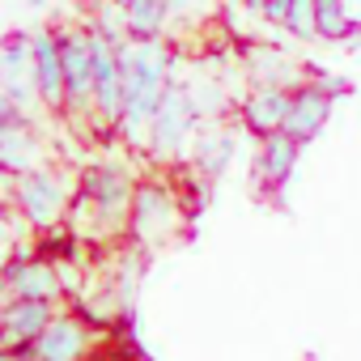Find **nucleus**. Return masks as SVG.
Instances as JSON below:
<instances>
[{"label": "nucleus", "mask_w": 361, "mask_h": 361, "mask_svg": "<svg viewBox=\"0 0 361 361\" xmlns=\"http://www.w3.org/2000/svg\"><path fill=\"white\" fill-rule=\"evenodd\" d=\"M200 132V111L192 102V90L183 81H170L153 123H149V140H145V153L157 157V161H178L192 153V140Z\"/></svg>", "instance_id": "20e7f679"}, {"label": "nucleus", "mask_w": 361, "mask_h": 361, "mask_svg": "<svg viewBox=\"0 0 361 361\" xmlns=\"http://www.w3.org/2000/svg\"><path fill=\"white\" fill-rule=\"evenodd\" d=\"M298 153H302V140H293L285 128L272 132V136H259V153H255V183L268 188V192H281L289 183V174L298 166Z\"/></svg>", "instance_id": "4468645a"}, {"label": "nucleus", "mask_w": 361, "mask_h": 361, "mask_svg": "<svg viewBox=\"0 0 361 361\" xmlns=\"http://www.w3.org/2000/svg\"><path fill=\"white\" fill-rule=\"evenodd\" d=\"M285 35L310 43L319 39V22H314V0H293L289 5V18H285Z\"/></svg>", "instance_id": "aec40b11"}, {"label": "nucleus", "mask_w": 361, "mask_h": 361, "mask_svg": "<svg viewBox=\"0 0 361 361\" xmlns=\"http://www.w3.org/2000/svg\"><path fill=\"white\" fill-rule=\"evenodd\" d=\"M132 196H136V178H132V170L123 161H90V166H81L77 200H73V213H68V221L90 217V230L81 234V243L128 234Z\"/></svg>", "instance_id": "f03ea898"}, {"label": "nucleus", "mask_w": 361, "mask_h": 361, "mask_svg": "<svg viewBox=\"0 0 361 361\" xmlns=\"http://www.w3.org/2000/svg\"><path fill=\"white\" fill-rule=\"evenodd\" d=\"M26 5H30V9H47V5H51V0H26Z\"/></svg>", "instance_id": "a878e982"}, {"label": "nucleus", "mask_w": 361, "mask_h": 361, "mask_svg": "<svg viewBox=\"0 0 361 361\" xmlns=\"http://www.w3.org/2000/svg\"><path fill=\"white\" fill-rule=\"evenodd\" d=\"M234 149H238V140H234L230 128H204V132H196L188 157L196 161V170L204 178H221L230 170V161H234Z\"/></svg>", "instance_id": "dca6fc26"}, {"label": "nucleus", "mask_w": 361, "mask_h": 361, "mask_svg": "<svg viewBox=\"0 0 361 361\" xmlns=\"http://www.w3.org/2000/svg\"><path fill=\"white\" fill-rule=\"evenodd\" d=\"M22 119H35V115H30V111H26V106H22V102H18V98L5 90V85H0V128L22 123Z\"/></svg>", "instance_id": "412c9836"}, {"label": "nucleus", "mask_w": 361, "mask_h": 361, "mask_svg": "<svg viewBox=\"0 0 361 361\" xmlns=\"http://www.w3.org/2000/svg\"><path fill=\"white\" fill-rule=\"evenodd\" d=\"M289 102H293V90H281V85H251V94L238 102L243 128L255 132V136L281 132L285 119H289Z\"/></svg>", "instance_id": "ddd939ff"}, {"label": "nucleus", "mask_w": 361, "mask_h": 361, "mask_svg": "<svg viewBox=\"0 0 361 361\" xmlns=\"http://www.w3.org/2000/svg\"><path fill=\"white\" fill-rule=\"evenodd\" d=\"M43 161H51V153H47V140L35 128V119L0 128V174H5V178H18V174L35 170Z\"/></svg>", "instance_id": "9b49d317"}, {"label": "nucleus", "mask_w": 361, "mask_h": 361, "mask_svg": "<svg viewBox=\"0 0 361 361\" xmlns=\"http://www.w3.org/2000/svg\"><path fill=\"white\" fill-rule=\"evenodd\" d=\"M60 30V56H64V119L81 123L94 119V47H90V26L68 22Z\"/></svg>", "instance_id": "39448f33"}, {"label": "nucleus", "mask_w": 361, "mask_h": 361, "mask_svg": "<svg viewBox=\"0 0 361 361\" xmlns=\"http://www.w3.org/2000/svg\"><path fill=\"white\" fill-rule=\"evenodd\" d=\"M123 13H128V35L132 39H166V30H170L166 0H132Z\"/></svg>", "instance_id": "f3484780"}, {"label": "nucleus", "mask_w": 361, "mask_h": 361, "mask_svg": "<svg viewBox=\"0 0 361 361\" xmlns=\"http://www.w3.org/2000/svg\"><path fill=\"white\" fill-rule=\"evenodd\" d=\"M331 94L319 85V81H302L298 90H293V102H289V119H285V132L293 136V140H314L323 128H327V119H331Z\"/></svg>", "instance_id": "f8f14e48"}, {"label": "nucleus", "mask_w": 361, "mask_h": 361, "mask_svg": "<svg viewBox=\"0 0 361 361\" xmlns=\"http://www.w3.org/2000/svg\"><path fill=\"white\" fill-rule=\"evenodd\" d=\"M85 26H90V30H98V35H102V39H111V43H128V39H132V35H128V13H123L119 0H94Z\"/></svg>", "instance_id": "a211bd4d"}, {"label": "nucleus", "mask_w": 361, "mask_h": 361, "mask_svg": "<svg viewBox=\"0 0 361 361\" xmlns=\"http://www.w3.org/2000/svg\"><path fill=\"white\" fill-rule=\"evenodd\" d=\"M314 22H319L323 43H344L348 30H353V18H348L344 0H314Z\"/></svg>", "instance_id": "6ab92c4d"}, {"label": "nucleus", "mask_w": 361, "mask_h": 361, "mask_svg": "<svg viewBox=\"0 0 361 361\" xmlns=\"http://www.w3.org/2000/svg\"><path fill=\"white\" fill-rule=\"evenodd\" d=\"M90 348H94V327L73 310H56L47 331L30 344V357L35 361H85Z\"/></svg>", "instance_id": "6e6552de"}, {"label": "nucleus", "mask_w": 361, "mask_h": 361, "mask_svg": "<svg viewBox=\"0 0 361 361\" xmlns=\"http://www.w3.org/2000/svg\"><path fill=\"white\" fill-rule=\"evenodd\" d=\"M5 302H9V285H5V268H0V310H5Z\"/></svg>", "instance_id": "393cba45"}, {"label": "nucleus", "mask_w": 361, "mask_h": 361, "mask_svg": "<svg viewBox=\"0 0 361 361\" xmlns=\"http://www.w3.org/2000/svg\"><path fill=\"white\" fill-rule=\"evenodd\" d=\"M289 5H293V0H268V5H264V13H259V22H268V26H281V30H285Z\"/></svg>", "instance_id": "4be33fe9"}, {"label": "nucleus", "mask_w": 361, "mask_h": 361, "mask_svg": "<svg viewBox=\"0 0 361 361\" xmlns=\"http://www.w3.org/2000/svg\"><path fill=\"white\" fill-rule=\"evenodd\" d=\"M35 39V90L47 115H64V56H60V30L43 26L30 30Z\"/></svg>", "instance_id": "1a4fd4ad"}, {"label": "nucleus", "mask_w": 361, "mask_h": 361, "mask_svg": "<svg viewBox=\"0 0 361 361\" xmlns=\"http://www.w3.org/2000/svg\"><path fill=\"white\" fill-rule=\"evenodd\" d=\"M243 56H247V77H251V85H281V90H298V85L306 81V73H302L285 51H276V47H268V43H251Z\"/></svg>", "instance_id": "2eb2a0df"}, {"label": "nucleus", "mask_w": 361, "mask_h": 361, "mask_svg": "<svg viewBox=\"0 0 361 361\" xmlns=\"http://www.w3.org/2000/svg\"><path fill=\"white\" fill-rule=\"evenodd\" d=\"M13 217H18V213H13L5 200H0V243H9V234H13Z\"/></svg>", "instance_id": "5701e85b"}, {"label": "nucleus", "mask_w": 361, "mask_h": 361, "mask_svg": "<svg viewBox=\"0 0 361 361\" xmlns=\"http://www.w3.org/2000/svg\"><path fill=\"white\" fill-rule=\"evenodd\" d=\"M73 200H77V178L56 161H43L26 174L9 178V209L39 234L64 230Z\"/></svg>", "instance_id": "7ed1b4c3"}, {"label": "nucleus", "mask_w": 361, "mask_h": 361, "mask_svg": "<svg viewBox=\"0 0 361 361\" xmlns=\"http://www.w3.org/2000/svg\"><path fill=\"white\" fill-rule=\"evenodd\" d=\"M183 230V204L166 183H136L132 196V217H128V238L136 247H161Z\"/></svg>", "instance_id": "423d86ee"}, {"label": "nucleus", "mask_w": 361, "mask_h": 361, "mask_svg": "<svg viewBox=\"0 0 361 361\" xmlns=\"http://www.w3.org/2000/svg\"><path fill=\"white\" fill-rule=\"evenodd\" d=\"M56 310L60 306L39 302V298H9L5 310H0V348H30L47 331Z\"/></svg>", "instance_id": "9d476101"}, {"label": "nucleus", "mask_w": 361, "mask_h": 361, "mask_svg": "<svg viewBox=\"0 0 361 361\" xmlns=\"http://www.w3.org/2000/svg\"><path fill=\"white\" fill-rule=\"evenodd\" d=\"M0 361H35L30 348H0Z\"/></svg>", "instance_id": "b1692460"}, {"label": "nucleus", "mask_w": 361, "mask_h": 361, "mask_svg": "<svg viewBox=\"0 0 361 361\" xmlns=\"http://www.w3.org/2000/svg\"><path fill=\"white\" fill-rule=\"evenodd\" d=\"M119 64H123V115L115 132L132 149H145L149 123L174 81V47L170 39H128L119 43Z\"/></svg>", "instance_id": "f257e3e1"}, {"label": "nucleus", "mask_w": 361, "mask_h": 361, "mask_svg": "<svg viewBox=\"0 0 361 361\" xmlns=\"http://www.w3.org/2000/svg\"><path fill=\"white\" fill-rule=\"evenodd\" d=\"M5 268V285H9V298H39V302H51L60 306L64 302V268L56 259H43L35 251H18Z\"/></svg>", "instance_id": "0eeeda50"}]
</instances>
